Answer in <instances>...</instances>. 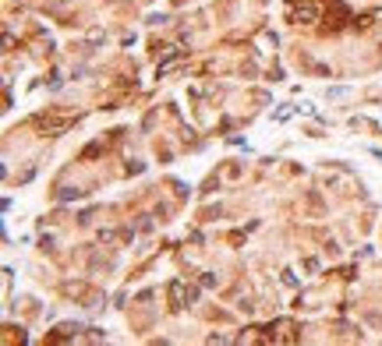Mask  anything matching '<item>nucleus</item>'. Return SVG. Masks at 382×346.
<instances>
[{
	"mask_svg": "<svg viewBox=\"0 0 382 346\" xmlns=\"http://www.w3.org/2000/svg\"><path fill=\"white\" fill-rule=\"evenodd\" d=\"M294 18H308V21H312V18H318V7H315V4H304V7L294 4Z\"/></svg>",
	"mask_w": 382,
	"mask_h": 346,
	"instance_id": "f257e3e1",
	"label": "nucleus"
}]
</instances>
